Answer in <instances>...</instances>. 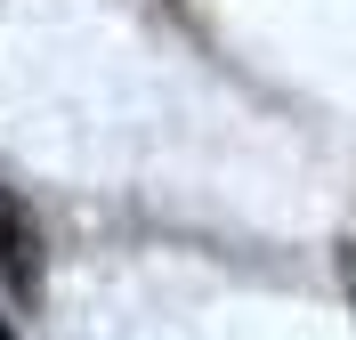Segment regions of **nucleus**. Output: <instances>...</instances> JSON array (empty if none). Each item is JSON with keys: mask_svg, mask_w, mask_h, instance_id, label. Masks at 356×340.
Returning <instances> with one entry per match:
<instances>
[{"mask_svg": "<svg viewBox=\"0 0 356 340\" xmlns=\"http://www.w3.org/2000/svg\"><path fill=\"white\" fill-rule=\"evenodd\" d=\"M0 284L17 300H33V284H41V227L8 186H0Z\"/></svg>", "mask_w": 356, "mask_h": 340, "instance_id": "obj_1", "label": "nucleus"}, {"mask_svg": "<svg viewBox=\"0 0 356 340\" xmlns=\"http://www.w3.org/2000/svg\"><path fill=\"white\" fill-rule=\"evenodd\" d=\"M0 340H17V332H8V316H0Z\"/></svg>", "mask_w": 356, "mask_h": 340, "instance_id": "obj_2", "label": "nucleus"}]
</instances>
